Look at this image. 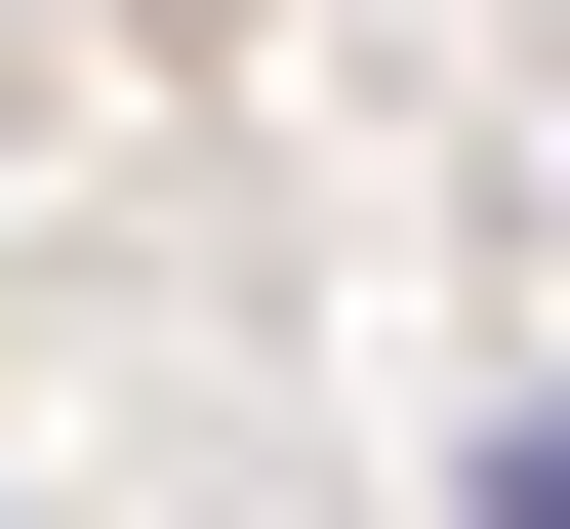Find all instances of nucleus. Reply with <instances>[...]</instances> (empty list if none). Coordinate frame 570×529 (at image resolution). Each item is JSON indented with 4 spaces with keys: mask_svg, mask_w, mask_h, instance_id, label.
Returning a JSON list of instances; mask_svg holds the SVG:
<instances>
[{
    "mask_svg": "<svg viewBox=\"0 0 570 529\" xmlns=\"http://www.w3.org/2000/svg\"><path fill=\"white\" fill-rule=\"evenodd\" d=\"M489 529H570V408H489Z\"/></svg>",
    "mask_w": 570,
    "mask_h": 529,
    "instance_id": "obj_1",
    "label": "nucleus"
}]
</instances>
